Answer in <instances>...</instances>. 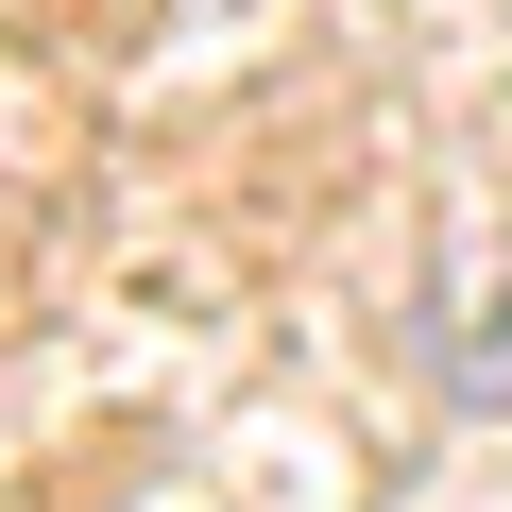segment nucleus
Instances as JSON below:
<instances>
[{"label":"nucleus","mask_w":512,"mask_h":512,"mask_svg":"<svg viewBox=\"0 0 512 512\" xmlns=\"http://www.w3.org/2000/svg\"><path fill=\"white\" fill-rule=\"evenodd\" d=\"M444 393H461V410H512V308H495L478 342H444Z\"/></svg>","instance_id":"nucleus-1"}]
</instances>
